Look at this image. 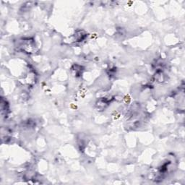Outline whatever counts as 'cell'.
<instances>
[{
    "label": "cell",
    "mask_w": 185,
    "mask_h": 185,
    "mask_svg": "<svg viewBox=\"0 0 185 185\" xmlns=\"http://www.w3.org/2000/svg\"><path fill=\"white\" fill-rule=\"evenodd\" d=\"M72 72L73 73V75L75 76L76 77H80L82 75V72H83V68H82V66H80L79 64H74L73 67H72Z\"/></svg>",
    "instance_id": "277c9868"
},
{
    "label": "cell",
    "mask_w": 185,
    "mask_h": 185,
    "mask_svg": "<svg viewBox=\"0 0 185 185\" xmlns=\"http://www.w3.org/2000/svg\"><path fill=\"white\" fill-rule=\"evenodd\" d=\"M111 101H112V99H108V98H103L102 99L99 100V101L96 103L97 107L100 109H104L111 103Z\"/></svg>",
    "instance_id": "3957f363"
},
{
    "label": "cell",
    "mask_w": 185,
    "mask_h": 185,
    "mask_svg": "<svg viewBox=\"0 0 185 185\" xmlns=\"http://www.w3.org/2000/svg\"><path fill=\"white\" fill-rule=\"evenodd\" d=\"M75 42H81L86 38L87 33L82 30H77L74 34Z\"/></svg>",
    "instance_id": "7a4b0ae2"
},
{
    "label": "cell",
    "mask_w": 185,
    "mask_h": 185,
    "mask_svg": "<svg viewBox=\"0 0 185 185\" xmlns=\"http://www.w3.org/2000/svg\"><path fill=\"white\" fill-rule=\"evenodd\" d=\"M17 48L20 51H23L24 53L32 54L36 49V43L33 39L29 38H23L20 41Z\"/></svg>",
    "instance_id": "6da1fadb"
}]
</instances>
